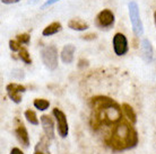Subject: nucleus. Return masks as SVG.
I'll return each mask as SVG.
<instances>
[{
    "instance_id": "nucleus-1",
    "label": "nucleus",
    "mask_w": 156,
    "mask_h": 154,
    "mask_svg": "<svg viewBox=\"0 0 156 154\" xmlns=\"http://www.w3.org/2000/svg\"><path fill=\"white\" fill-rule=\"evenodd\" d=\"M100 110V116H101V120L104 124H113L117 123L118 120L121 118V109L120 106L115 102L113 105H110L105 108H101Z\"/></svg>"
},
{
    "instance_id": "nucleus-2",
    "label": "nucleus",
    "mask_w": 156,
    "mask_h": 154,
    "mask_svg": "<svg viewBox=\"0 0 156 154\" xmlns=\"http://www.w3.org/2000/svg\"><path fill=\"white\" fill-rule=\"evenodd\" d=\"M41 59L44 65L51 71H55L58 68V50L53 45L45 46L41 51Z\"/></svg>"
},
{
    "instance_id": "nucleus-3",
    "label": "nucleus",
    "mask_w": 156,
    "mask_h": 154,
    "mask_svg": "<svg viewBox=\"0 0 156 154\" xmlns=\"http://www.w3.org/2000/svg\"><path fill=\"white\" fill-rule=\"evenodd\" d=\"M129 16H130V22H131V25H133V33L137 36L143 35V33H144V26H143V23H141L140 19L138 5L135 1H131L129 4Z\"/></svg>"
},
{
    "instance_id": "nucleus-4",
    "label": "nucleus",
    "mask_w": 156,
    "mask_h": 154,
    "mask_svg": "<svg viewBox=\"0 0 156 154\" xmlns=\"http://www.w3.org/2000/svg\"><path fill=\"white\" fill-rule=\"evenodd\" d=\"M112 43H113V50L117 55L122 56V55H125L128 52V39L122 33H117L114 35Z\"/></svg>"
},
{
    "instance_id": "nucleus-5",
    "label": "nucleus",
    "mask_w": 156,
    "mask_h": 154,
    "mask_svg": "<svg viewBox=\"0 0 156 154\" xmlns=\"http://www.w3.org/2000/svg\"><path fill=\"white\" fill-rule=\"evenodd\" d=\"M53 115H55V119H57V124H58V133L61 137H67L69 128H68V122H67V117L65 115V112H61L58 108L53 109Z\"/></svg>"
},
{
    "instance_id": "nucleus-6",
    "label": "nucleus",
    "mask_w": 156,
    "mask_h": 154,
    "mask_svg": "<svg viewBox=\"0 0 156 154\" xmlns=\"http://www.w3.org/2000/svg\"><path fill=\"white\" fill-rule=\"evenodd\" d=\"M6 90H7V93L9 98L12 99L15 104H20L22 101V97H20V93H23L26 91V88L22 85H18V83H10L6 87Z\"/></svg>"
},
{
    "instance_id": "nucleus-7",
    "label": "nucleus",
    "mask_w": 156,
    "mask_h": 154,
    "mask_svg": "<svg viewBox=\"0 0 156 154\" xmlns=\"http://www.w3.org/2000/svg\"><path fill=\"white\" fill-rule=\"evenodd\" d=\"M98 24L101 27H111L114 24V14L110 9H103L98 15Z\"/></svg>"
},
{
    "instance_id": "nucleus-8",
    "label": "nucleus",
    "mask_w": 156,
    "mask_h": 154,
    "mask_svg": "<svg viewBox=\"0 0 156 154\" xmlns=\"http://www.w3.org/2000/svg\"><path fill=\"white\" fill-rule=\"evenodd\" d=\"M41 123H42L44 133L47 134L49 139H53L55 137V125H53V120L51 119L49 116L43 115L41 116Z\"/></svg>"
},
{
    "instance_id": "nucleus-9",
    "label": "nucleus",
    "mask_w": 156,
    "mask_h": 154,
    "mask_svg": "<svg viewBox=\"0 0 156 154\" xmlns=\"http://www.w3.org/2000/svg\"><path fill=\"white\" fill-rule=\"evenodd\" d=\"M76 52V47L73 44H68L66 46H63L61 51V60L66 64H70L74 61V54Z\"/></svg>"
},
{
    "instance_id": "nucleus-10",
    "label": "nucleus",
    "mask_w": 156,
    "mask_h": 154,
    "mask_svg": "<svg viewBox=\"0 0 156 154\" xmlns=\"http://www.w3.org/2000/svg\"><path fill=\"white\" fill-rule=\"evenodd\" d=\"M141 53H143V59L145 60V62L151 63L153 61V46L151 42L147 38L143 39L141 42Z\"/></svg>"
},
{
    "instance_id": "nucleus-11",
    "label": "nucleus",
    "mask_w": 156,
    "mask_h": 154,
    "mask_svg": "<svg viewBox=\"0 0 156 154\" xmlns=\"http://www.w3.org/2000/svg\"><path fill=\"white\" fill-rule=\"evenodd\" d=\"M15 133H16V136H17L18 141H20L25 147H28V145H30V137H28V133L23 124H20V125L17 126Z\"/></svg>"
},
{
    "instance_id": "nucleus-12",
    "label": "nucleus",
    "mask_w": 156,
    "mask_h": 154,
    "mask_svg": "<svg viewBox=\"0 0 156 154\" xmlns=\"http://www.w3.org/2000/svg\"><path fill=\"white\" fill-rule=\"evenodd\" d=\"M62 29V26L59 22H55V23H51L50 25H48L44 29H43L42 34L43 36H51V35H55L57 33Z\"/></svg>"
},
{
    "instance_id": "nucleus-13",
    "label": "nucleus",
    "mask_w": 156,
    "mask_h": 154,
    "mask_svg": "<svg viewBox=\"0 0 156 154\" xmlns=\"http://www.w3.org/2000/svg\"><path fill=\"white\" fill-rule=\"evenodd\" d=\"M68 27L73 29V31H78V32H83L86 31L88 28V24L85 23L84 20L82 19H71L69 20L68 23Z\"/></svg>"
},
{
    "instance_id": "nucleus-14",
    "label": "nucleus",
    "mask_w": 156,
    "mask_h": 154,
    "mask_svg": "<svg viewBox=\"0 0 156 154\" xmlns=\"http://www.w3.org/2000/svg\"><path fill=\"white\" fill-rule=\"evenodd\" d=\"M122 109H123L126 116L130 119V122H131L133 124H136L137 123V116H136L135 110H133V108L128 104H123L122 105Z\"/></svg>"
},
{
    "instance_id": "nucleus-15",
    "label": "nucleus",
    "mask_w": 156,
    "mask_h": 154,
    "mask_svg": "<svg viewBox=\"0 0 156 154\" xmlns=\"http://www.w3.org/2000/svg\"><path fill=\"white\" fill-rule=\"evenodd\" d=\"M25 118L28 123L32 125H39V119H37V116H36L35 112H33L31 109H28L25 112Z\"/></svg>"
},
{
    "instance_id": "nucleus-16",
    "label": "nucleus",
    "mask_w": 156,
    "mask_h": 154,
    "mask_svg": "<svg viewBox=\"0 0 156 154\" xmlns=\"http://www.w3.org/2000/svg\"><path fill=\"white\" fill-rule=\"evenodd\" d=\"M33 104H34V107L37 108V109L41 110V112L48 109L49 106H50V102H49L47 99H35Z\"/></svg>"
},
{
    "instance_id": "nucleus-17",
    "label": "nucleus",
    "mask_w": 156,
    "mask_h": 154,
    "mask_svg": "<svg viewBox=\"0 0 156 154\" xmlns=\"http://www.w3.org/2000/svg\"><path fill=\"white\" fill-rule=\"evenodd\" d=\"M20 60L25 63V64H31L32 63V59L30 56V53H28V51L26 49H20Z\"/></svg>"
},
{
    "instance_id": "nucleus-18",
    "label": "nucleus",
    "mask_w": 156,
    "mask_h": 154,
    "mask_svg": "<svg viewBox=\"0 0 156 154\" xmlns=\"http://www.w3.org/2000/svg\"><path fill=\"white\" fill-rule=\"evenodd\" d=\"M30 39H31V36L28 34L17 35V41H18L20 44H30Z\"/></svg>"
},
{
    "instance_id": "nucleus-19",
    "label": "nucleus",
    "mask_w": 156,
    "mask_h": 154,
    "mask_svg": "<svg viewBox=\"0 0 156 154\" xmlns=\"http://www.w3.org/2000/svg\"><path fill=\"white\" fill-rule=\"evenodd\" d=\"M20 43L17 41H9V47H10V50L12 51V52H20Z\"/></svg>"
},
{
    "instance_id": "nucleus-20",
    "label": "nucleus",
    "mask_w": 156,
    "mask_h": 154,
    "mask_svg": "<svg viewBox=\"0 0 156 154\" xmlns=\"http://www.w3.org/2000/svg\"><path fill=\"white\" fill-rule=\"evenodd\" d=\"M34 154H50V153H49L45 149H42V147H41V143H39V145H37L35 149Z\"/></svg>"
},
{
    "instance_id": "nucleus-21",
    "label": "nucleus",
    "mask_w": 156,
    "mask_h": 154,
    "mask_svg": "<svg viewBox=\"0 0 156 154\" xmlns=\"http://www.w3.org/2000/svg\"><path fill=\"white\" fill-rule=\"evenodd\" d=\"M12 75H14V77H17L18 79L24 78V73L22 70H15V71H12Z\"/></svg>"
},
{
    "instance_id": "nucleus-22",
    "label": "nucleus",
    "mask_w": 156,
    "mask_h": 154,
    "mask_svg": "<svg viewBox=\"0 0 156 154\" xmlns=\"http://www.w3.org/2000/svg\"><path fill=\"white\" fill-rule=\"evenodd\" d=\"M95 38H96V34H87L83 36V39H85V41H92Z\"/></svg>"
},
{
    "instance_id": "nucleus-23",
    "label": "nucleus",
    "mask_w": 156,
    "mask_h": 154,
    "mask_svg": "<svg viewBox=\"0 0 156 154\" xmlns=\"http://www.w3.org/2000/svg\"><path fill=\"white\" fill-rule=\"evenodd\" d=\"M59 0H48L45 4L43 5L42 6V9H44V8H47V7H49V6H51V5H53V4H55V2H58Z\"/></svg>"
},
{
    "instance_id": "nucleus-24",
    "label": "nucleus",
    "mask_w": 156,
    "mask_h": 154,
    "mask_svg": "<svg viewBox=\"0 0 156 154\" xmlns=\"http://www.w3.org/2000/svg\"><path fill=\"white\" fill-rule=\"evenodd\" d=\"M87 65H88V62L86 61V60H80V61H79V64H78L79 68H84V66H87Z\"/></svg>"
},
{
    "instance_id": "nucleus-25",
    "label": "nucleus",
    "mask_w": 156,
    "mask_h": 154,
    "mask_svg": "<svg viewBox=\"0 0 156 154\" xmlns=\"http://www.w3.org/2000/svg\"><path fill=\"white\" fill-rule=\"evenodd\" d=\"M1 1H2V4L10 5V4H16V2H18L20 0H1Z\"/></svg>"
},
{
    "instance_id": "nucleus-26",
    "label": "nucleus",
    "mask_w": 156,
    "mask_h": 154,
    "mask_svg": "<svg viewBox=\"0 0 156 154\" xmlns=\"http://www.w3.org/2000/svg\"><path fill=\"white\" fill-rule=\"evenodd\" d=\"M10 154H23V152L20 150V149H17V147H15V149H12V152H10Z\"/></svg>"
},
{
    "instance_id": "nucleus-27",
    "label": "nucleus",
    "mask_w": 156,
    "mask_h": 154,
    "mask_svg": "<svg viewBox=\"0 0 156 154\" xmlns=\"http://www.w3.org/2000/svg\"><path fill=\"white\" fill-rule=\"evenodd\" d=\"M154 23H155V26H156V10L154 12Z\"/></svg>"
}]
</instances>
